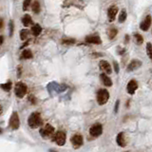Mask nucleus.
I'll return each instance as SVG.
<instances>
[{
  "instance_id": "obj_8",
  "label": "nucleus",
  "mask_w": 152,
  "mask_h": 152,
  "mask_svg": "<svg viewBox=\"0 0 152 152\" xmlns=\"http://www.w3.org/2000/svg\"><path fill=\"white\" fill-rule=\"evenodd\" d=\"M70 141H71V143H72V146L75 147V148H78V147L82 146L83 143H84L83 136H82V135H80V134L73 135V136L71 137Z\"/></svg>"
},
{
  "instance_id": "obj_28",
  "label": "nucleus",
  "mask_w": 152,
  "mask_h": 152,
  "mask_svg": "<svg viewBox=\"0 0 152 152\" xmlns=\"http://www.w3.org/2000/svg\"><path fill=\"white\" fill-rule=\"evenodd\" d=\"M9 29H10V36L11 37L12 34H14V21L11 20L10 22H9Z\"/></svg>"
},
{
  "instance_id": "obj_22",
  "label": "nucleus",
  "mask_w": 152,
  "mask_h": 152,
  "mask_svg": "<svg viewBox=\"0 0 152 152\" xmlns=\"http://www.w3.org/2000/svg\"><path fill=\"white\" fill-rule=\"evenodd\" d=\"M29 34V32L28 31V29H21V32H20V39L23 40V41L28 39Z\"/></svg>"
},
{
  "instance_id": "obj_3",
  "label": "nucleus",
  "mask_w": 152,
  "mask_h": 152,
  "mask_svg": "<svg viewBox=\"0 0 152 152\" xmlns=\"http://www.w3.org/2000/svg\"><path fill=\"white\" fill-rule=\"evenodd\" d=\"M27 91H28V87H27V86L25 85L24 83L18 82L15 85L14 93H15L16 96L18 97V98H23V97L27 94Z\"/></svg>"
},
{
  "instance_id": "obj_30",
  "label": "nucleus",
  "mask_w": 152,
  "mask_h": 152,
  "mask_svg": "<svg viewBox=\"0 0 152 152\" xmlns=\"http://www.w3.org/2000/svg\"><path fill=\"white\" fill-rule=\"evenodd\" d=\"M113 66H114V70H115V72L116 73H119V65L116 61L113 62Z\"/></svg>"
},
{
  "instance_id": "obj_16",
  "label": "nucleus",
  "mask_w": 152,
  "mask_h": 152,
  "mask_svg": "<svg viewBox=\"0 0 152 152\" xmlns=\"http://www.w3.org/2000/svg\"><path fill=\"white\" fill-rule=\"evenodd\" d=\"M101 80H102V83L105 87H111L112 86V81L111 79L108 77V76L105 74V73H102L101 74Z\"/></svg>"
},
{
  "instance_id": "obj_20",
  "label": "nucleus",
  "mask_w": 152,
  "mask_h": 152,
  "mask_svg": "<svg viewBox=\"0 0 152 152\" xmlns=\"http://www.w3.org/2000/svg\"><path fill=\"white\" fill-rule=\"evenodd\" d=\"M41 11V7H40V3L38 1H34L32 4V11L34 12V14H38Z\"/></svg>"
},
{
  "instance_id": "obj_2",
  "label": "nucleus",
  "mask_w": 152,
  "mask_h": 152,
  "mask_svg": "<svg viewBox=\"0 0 152 152\" xmlns=\"http://www.w3.org/2000/svg\"><path fill=\"white\" fill-rule=\"evenodd\" d=\"M109 99V93L107 90H100L98 92H97V102L100 105H103L105 104L108 103V101Z\"/></svg>"
},
{
  "instance_id": "obj_14",
  "label": "nucleus",
  "mask_w": 152,
  "mask_h": 152,
  "mask_svg": "<svg viewBox=\"0 0 152 152\" xmlns=\"http://www.w3.org/2000/svg\"><path fill=\"white\" fill-rule=\"evenodd\" d=\"M116 142L118 143V146H120L122 147H125L126 146V139H125V135L124 132H120L119 134L117 135V139H116Z\"/></svg>"
},
{
  "instance_id": "obj_17",
  "label": "nucleus",
  "mask_w": 152,
  "mask_h": 152,
  "mask_svg": "<svg viewBox=\"0 0 152 152\" xmlns=\"http://www.w3.org/2000/svg\"><path fill=\"white\" fill-rule=\"evenodd\" d=\"M22 23L25 27H29L32 24V19L31 17V15L29 14H25L22 18Z\"/></svg>"
},
{
  "instance_id": "obj_5",
  "label": "nucleus",
  "mask_w": 152,
  "mask_h": 152,
  "mask_svg": "<svg viewBox=\"0 0 152 152\" xmlns=\"http://www.w3.org/2000/svg\"><path fill=\"white\" fill-rule=\"evenodd\" d=\"M10 126L11 129L16 130L19 128L20 126V120H19V116H18V113L14 111L12 112L11 116V119H10Z\"/></svg>"
},
{
  "instance_id": "obj_26",
  "label": "nucleus",
  "mask_w": 152,
  "mask_h": 152,
  "mask_svg": "<svg viewBox=\"0 0 152 152\" xmlns=\"http://www.w3.org/2000/svg\"><path fill=\"white\" fill-rule=\"evenodd\" d=\"M63 44H66V45H72L75 43V39L73 38H64V39L62 40Z\"/></svg>"
},
{
  "instance_id": "obj_9",
  "label": "nucleus",
  "mask_w": 152,
  "mask_h": 152,
  "mask_svg": "<svg viewBox=\"0 0 152 152\" xmlns=\"http://www.w3.org/2000/svg\"><path fill=\"white\" fill-rule=\"evenodd\" d=\"M99 66H100V69L102 70L105 74H110L112 72L111 66H110V64H109L108 61H105V60L100 61Z\"/></svg>"
},
{
  "instance_id": "obj_24",
  "label": "nucleus",
  "mask_w": 152,
  "mask_h": 152,
  "mask_svg": "<svg viewBox=\"0 0 152 152\" xmlns=\"http://www.w3.org/2000/svg\"><path fill=\"white\" fill-rule=\"evenodd\" d=\"M126 16H128V14H126L125 10H123L121 11L120 15H119V22L120 23H124L125 21L126 20Z\"/></svg>"
},
{
  "instance_id": "obj_32",
  "label": "nucleus",
  "mask_w": 152,
  "mask_h": 152,
  "mask_svg": "<svg viewBox=\"0 0 152 152\" xmlns=\"http://www.w3.org/2000/svg\"><path fill=\"white\" fill-rule=\"evenodd\" d=\"M20 76H21V67H17V77L19 78Z\"/></svg>"
},
{
  "instance_id": "obj_10",
  "label": "nucleus",
  "mask_w": 152,
  "mask_h": 152,
  "mask_svg": "<svg viewBox=\"0 0 152 152\" xmlns=\"http://www.w3.org/2000/svg\"><path fill=\"white\" fill-rule=\"evenodd\" d=\"M117 12H118V8L116 6H111L108 8V20L109 22H113L115 20V17L117 15Z\"/></svg>"
},
{
  "instance_id": "obj_29",
  "label": "nucleus",
  "mask_w": 152,
  "mask_h": 152,
  "mask_svg": "<svg viewBox=\"0 0 152 152\" xmlns=\"http://www.w3.org/2000/svg\"><path fill=\"white\" fill-rule=\"evenodd\" d=\"M31 2L32 0H24L23 2V11H27L28 8L29 7V5H31Z\"/></svg>"
},
{
  "instance_id": "obj_21",
  "label": "nucleus",
  "mask_w": 152,
  "mask_h": 152,
  "mask_svg": "<svg viewBox=\"0 0 152 152\" xmlns=\"http://www.w3.org/2000/svg\"><path fill=\"white\" fill-rule=\"evenodd\" d=\"M117 33H118V31L115 28H110L108 29V38H109V39H114L115 36L117 35Z\"/></svg>"
},
{
  "instance_id": "obj_12",
  "label": "nucleus",
  "mask_w": 152,
  "mask_h": 152,
  "mask_svg": "<svg viewBox=\"0 0 152 152\" xmlns=\"http://www.w3.org/2000/svg\"><path fill=\"white\" fill-rule=\"evenodd\" d=\"M151 22H152L151 16L150 15H147L146 17L145 18V20H143V22L141 23V25H140V28H141L142 31H143V32H147V31H148L150 26H151Z\"/></svg>"
},
{
  "instance_id": "obj_34",
  "label": "nucleus",
  "mask_w": 152,
  "mask_h": 152,
  "mask_svg": "<svg viewBox=\"0 0 152 152\" xmlns=\"http://www.w3.org/2000/svg\"><path fill=\"white\" fill-rule=\"evenodd\" d=\"M128 41H129V36H128V35H125V43H128Z\"/></svg>"
},
{
  "instance_id": "obj_37",
  "label": "nucleus",
  "mask_w": 152,
  "mask_h": 152,
  "mask_svg": "<svg viewBox=\"0 0 152 152\" xmlns=\"http://www.w3.org/2000/svg\"><path fill=\"white\" fill-rule=\"evenodd\" d=\"M1 113H2V107L0 105V115H1Z\"/></svg>"
},
{
  "instance_id": "obj_15",
  "label": "nucleus",
  "mask_w": 152,
  "mask_h": 152,
  "mask_svg": "<svg viewBox=\"0 0 152 152\" xmlns=\"http://www.w3.org/2000/svg\"><path fill=\"white\" fill-rule=\"evenodd\" d=\"M142 66V62L140 60H132L131 62L129 63V65L128 66V69L126 70L128 71H132V70H135L138 67H140Z\"/></svg>"
},
{
  "instance_id": "obj_1",
  "label": "nucleus",
  "mask_w": 152,
  "mask_h": 152,
  "mask_svg": "<svg viewBox=\"0 0 152 152\" xmlns=\"http://www.w3.org/2000/svg\"><path fill=\"white\" fill-rule=\"evenodd\" d=\"M28 124L32 128H37L43 124V120H42L41 115L38 112H33L31 114V116L28 119Z\"/></svg>"
},
{
  "instance_id": "obj_35",
  "label": "nucleus",
  "mask_w": 152,
  "mask_h": 152,
  "mask_svg": "<svg viewBox=\"0 0 152 152\" xmlns=\"http://www.w3.org/2000/svg\"><path fill=\"white\" fill-rule=\"evenodd\" d=\"M2 28H3V20L0 19V29H2Z\"/></svg>"
},
{
  "instance_id": "obj_31",
  "label": "nucleus",
  "mask_w": 152,
  "mask_h": 152,
  "mask_svg": "<svg viewBox=\"0 0 152 152\" xmlns=\"http://www.w3.org/2000/svg\"><path fill=\"white\" fill-rule=\"evenodd\" d=\"M119 105H120V101L117 100L116 101V104H115V108H114V111H115V113L118 112V108H119Z\"/></svg>"
},
{
  "instance_id": "obj_6",
  "label": "nucleus",
  "mask_w": 152,
  "mask_h": 152,
  "mask_svg": "<svg viewBox=\"0 0 152 152\" xmlns=\"http://www.w3.org/2000/svg\"><path fill=\"white\" fill-rule=\"evenodd\" d=\"M66 139H67L66 138V133L63 132V131H58L57 133L54 134V136H53V141L60 146L65 145Z\"/></svg>"
},
{
  "instance_id": "obj_25",
  "label": "nucleus",
  "mask_w": 152,
  "mask_h": 152,
  "mask_svg": "<svg viewBox=\"0 0 152 152\" xmlns=\"http://www.w3.org/2000/svg\"><path fill=\"white\" fill-rule=\"evenodd\" d=\"M0 87H1L2 90H4L5 91H10L11 88V82L9 81V82L6 83V84H2V85L0 86Z\"/></svg>"
},
{
  "instance_id": "obj_13",
  "label": "nucleus",
  "mask_w": 152,
  "mask_h": 152,
  "mask_svg": "<svg viewBox=\"0 0 152 152\" xmlns=\"http://www.w3.org/2000/svg\"><path fill=\"white\" fill-rule=\"evenodd\" d=\"M137 88H138V83L135 80H130L128 86H126V90H128L129 94H134Z\"/></svg>"
},
{
  "instance_id": "obj_18",
  "label": "nucleus",
  "mask_w": 152,
  "mask_h": 152,
  "mask_svg": "<svg viewBox=\"0 0 152 152\" xmlns=\"http://www.w3.org/2000/svg\"><path fill=\"white\" fill-rule=\"evenodd\" d=\"M42 32V28L39 24H35V25H33L32 28V34L34 35V36H38Z\"/></svg>"
},
{
  "instance_id": "obj_38",
  "label": "nucleus",
  "mask_w": 152,
  "mask_h": 152,
  "mask_svg": "<svg viewBox=\"0 0 152 152\" xmlns=\"http://www.w3.org/2000/svg\"><path fill=\"white\" fill-rule=\"evenodd\" d=\"M2 133V129L1 128H0V134H1Z\"/></svg>"
},
{
  "instance_id": "obj_7",
  "label": "nucleus",
  "mask_w": 152,
  "mask_h": 152,
  "mask_svg": "<svg viewBox=\"0 0 152 152\" xmlns=\"http://www.w3.org/2000/svg\"><path fill=\"white\" fill-rule=\"evenodd\" d=\"M103 133V126L100 124H95L90 128V134L92 137H98Z\"/></svg>"
},
{
  "instance_id": "obj_33",
  "label": "nucleus",
  "mask_w": 152,
  "mask_h": 152,
  "mask_svg": "<svg viewBox=\"0 0 152 152\" xmlns=\"http://www.w3.org/2000/svg\"><path fill=\"white\" fill-rule=\"evenodd\" d=\"M3 41H4V37L2 35H0V46L3 44Z\"/></svg>"
},
{
  "instance_id": "obj_11",
  "label": "nucleus",
  "mask_w": 152,
  "mask_h": 152,
  "mask_svg": "<svg viewBox=\"0 0 152 152\" xmlns=\"http://www.w3.org/2000/svg\"><path fill=\"white\" fill-rule=\"evenodd\" d=\"M86 42L87 43H90V44H96V45L102 44V40H101V38L97 34H92V35L87 36Z\"/></svg>"
},
{
  "instance_id": "obj_19",
  "label": "nucleus",
  "mask_w": 152,
  "mask_h": 152,
  "mask_svg": "<svg viewBox=\"0 0 152 152\" xmlns=\"http://www.w3.org/2000/svg\"><path fill=\"white\" fill-rule=\"evenodd\" d=\"M32 52L31 49H24L21 54V59H32Z\"/></svg>"
},
{
  "instance_id": "obj_36",
  "label": "nucleus",
  "mask_w": 152,
  "mask_h": 152,
  "mask_svg": "<svg viewBox=\"0 0 152 152\" xmlns=\"http://www.w3.org/2000/svg\"><path fill=\"white\" fill-rule=\"evenodd\" d=\"M92 56H102V54L101 53H93L92 54Z\"/></svg>"
},
{
  "instance_id": "obj_23",
  "label": "nucleus",
  "mask_w": 152,
  "mask_h": 152,
  "mask_svg": "<svg viewBox=\"0 0 152 152\" xmlns=\"http://www.w3.org/2000/svg\"><path fill=\"white\" fill-rule=\"evenodd\" d=\"M134 38H135V42H136V44H138V45H142L143 44V36L141 34H139V33H135Z\"/></svg>"
},
{
  "instance_id": "obj_4",
  "label": "nucleus",
  "mask_w": 152,
  "mask_h": 152,
  "mask_svg": "<svg viewBox=\"0 0 152 152\" xmlns=\"http://www.w3.org/2000/svg\"><path fill=\"white\" fill-rule=\"evenodd\" d=\"M53 133H54V128L49 124L46 125L44 128H42L40 129V135L45 139H49V137H52Z\"/></svg>"
},
{
  "instance_id": "obj_27",
  "label": "nucleus",
  "mask_w": 152,
  "mask_h": 152,
  "mask_svg": "<svg viewBox=\"0 0 152 152\" xmlns=\"http://www.w3.org/2000/svg\"><path fill=\"white\" fill-rule=\"evenodd\" d=\"M146 52H147V55H148L149 58L152 60V44L151 43L146 44Z\"/></svg>"
}]
</instances>
